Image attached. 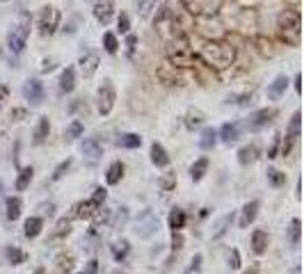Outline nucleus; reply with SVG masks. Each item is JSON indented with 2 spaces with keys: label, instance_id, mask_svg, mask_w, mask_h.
<instances>
[{
  "label": "nucleus",
  "instance_id": "f257e3e1",
  "mask_svg": "<svg viewBox=\"0 0 304 274\" xmlns=\"http://www.w3.org/2000/svg\"><path fill=\"white\" fill-rule=\"evenodd\" d=\"M199 55L206 64L215 66V69H226V66H231L236 60L234 46L224 44V41H206V44L201 46Z\"/></svg>",
  "mask_w": 304,
  "mask_h": 274
},
{
  "label": "nucleus",
  "instance_id": "f03ea898",
  "mask_svg": "<svg viewBox=\"0 0 304 274\" xmlns=\"http://www.w3.org/2000/svg\"><path fill=\"white\" fill-rule=\"evenodd\" d=\"M165 44H167L165 53H167V60H170L172 66H192L195 64V53H192L190 41L183 32L176 35V37H172V39L165 41Z\"/></svg>",
  "mask_w": 304,
  "mask_h": 274
},
{
  "label": "nucleus",
  "instance_id": "7ed1b4c3",
  "mask_svg": "<svg viewBox=\"0 0 304 274\" xmlns=\"http://www.w3.org/2000/svg\"><path fill=\"white\" fill-rule=\"evenodd\" d=\"M277 28H279L281 37H284L288 44H299V28H302V21H299V14L293 10H286L279 14L277 19Z\"/></svg>",
  "mask_w": 304,
  "mask_h": 274
},
{
  "label": "nucleus",
  "instance_id": "20e7f679",
  "mask_svg": "<svg viewBox=\"0 0 304 274\" xmlns=\"http://www.w3.org/2000/svg\"><path fill=\"white\" fill-rule=\"evenodd\" d=\"M154 28H156V32H158L165 41H170L172 37L181 35L179 21L174 19V14H172L167 7H160V10H158V14H156V19H154Z\"/></svg>",
  "mask_w": 304,
  "mask_h": 274
},
{
  "label": "nucleus",
  "instance_id": "39448f33",
  "mask_svg": "<svg viewBox=\"0 0 304 274\" xmlns=\"http://www.w3.org/2000/svg\"><path fill=\"white\" fill-rule=\"evenodd\" d=\"M28 35H30V16L23 14L19 21V25L16 28H12L10 37H7V44H10V50L14 55L23 53L25 48V41H28Z\"/></svg>",
  "mask_w": 304,
  "mask_h": 274
},
{
  "label": "nucleus",
  "instance_id": "423d86ee",
  "mask_svg": "<svg viewBox=\"0 0 304 274\" xmlns=\"http://www.w3.org/2000/svg\"><path fill=\"white\" fill-rule=\"evenodd\" d=\"M158 229H160V222H158V217L154 215V210H144V213L140 215V219L135 222L133 231H135L137 238H151Z\"/></svg>",
  "mask_w": 304,
  "mask_h": 274
},
{
  "label": "nucleus",
  "instance_id": "0eeeda50",
  "mask_svg": "<svg viewBox=\"0 0 304 274\" xmlns=\"http://www.w3.org/2000/svg\"><path fill=\"white\" fill-rule=\"evenodd\" d=\"M115 99H117L115 87H112V82H110V80H105L103 85L99 87V94H96L101 115H110V112H112V108H115Z\"/></svg>",
  "mask_w": 304,
  "mask_h": 274
},
{
  "label": "nucleus",
  "instance_id": "6e6552de",
  "mask_svg": "<svg viewBox=\"0 0 304 274\" xmlns=\"http://www.w3.org/2000/svg\"><path fill=\"white\" fill-rule=\"evenodd\" d=\"M60 25V12L55 7H44L39 12V30L41 35H53L55 28Z\"/></svg>",
  "mask_w": 304,
  "mask_h": 274
},
{
  "label": "nucleus",
  "instance_id": "1a4fd4ad",
  "mask_svg": "<svg viewBox=\"0 0 304 274\" xmlns=\"http://www.w3.org/2000/svg\"><path fill=\"white\" fill-rule=\"evenodd\" d=\"M274 117H277V108L256 110L254 115H250V119H247V128H250V130H259V128H263V126H268Z\"/></svg>",
  "mask_w": 304,
  "mask_h": 274
},
{
  "label": "nucleus",
  "instance_id": "9d476101",
  "mask_svg": "<svg viewBox=\"0 0 304 274\" xmlns=\"http://www.w3.org/2000/svg\"><path fill=\"white\" fill-rule=\"evenodd\" d=\"M23 96L28 101H30L32 105H41V101H44V85H41L37 78H30L25 80L23 85Z\"/></svg>",
  "mask_w": 304,
  "mask_h": 274
},
{
  "label": "nucleus",
  "instance_id": "9b49d317",
  "mask_svg": "<svg viewBox=\"0 0 304 274\" xmlns=\"http://www.w3.org/2000/svg\"><path fill=\"white\" fill-rule=\"evenodd\" d=\"M80 71H83V75L85 78H92V75L96 73V69H99V53L96 50H85V55L80 57Z\"/></svg>",
  "mask_w": 304,
  "mask_h": 274
},
{
  "label": "nucleus",
  "instance_id": "f8f14e48",
  "mask_svg": "<svg viewBox=\"0 0 304 274\" xmlns=\"http://www.w3.org/2000/svg\"><path fill=\"white\" fill-rule=\"evenodd\" d=\"M83 153H85V158L94 164V162H99V158L103 155V146H101V142L96 140V137H90V140L83 142Z\"/></svg>",
  "mask_w": 304,
  "mask_h": 274
},
{
  "label": "nucleus",
  "instance_id": "ddd939ff",
  "mask_svg": "<svg viewBox=\"0 0 304 274\" xmlns=\"http://www.w3.org/2000/svg\"><path fill=\"white\" fill-rule=\"evenodd\" d=\"M94 16H96V19H99L103 25H108L110 21H112V16H115V7H112V0H101V3H96Z\"/></svg>",
  "mask_w": 304,
  "mask_h": 274
},
{
  "label": "nucleus",
  "instance_id": "4468645a",
  "mask_svg": "<svg viewBox=\"0 0 304 274\" xmlns=\"http://www.w3.org/2000/svg\"><path fill=\"white\" fill-rule=\"evenodd\" d=\"M256 213H259V201H250V204H245L243 215H240V229H247V226L256 219Z\"/></svg>",
  "mask_w": 304,
  "mask_h": 274
},
{
  "label": "nucleus",
  "instance_id": "2eb2a0df",
  "mask_svg": "<svg viewBox=\"0 0 304 274\" xmlns=\"http://www.w3.org/2000/svg\"><path fill=\"white\" fill-rule=\"evenodd\" d=\"M73 87H75V71L73 66H66L60 75V92L62 94H69V92H73Z\"/></svg>",
  "mask_w": 304,
  "mask_h": 274
},
{
  "label": "nucleus",
  "instance_id": "dca6fc26",
  "mask_svg": "<svg viewBox=\"0 0 304 274\" xmlns=\"http://www.w3.org/2000/svg\"><path fill=\"white\" fill-rule=\"evenodd\" d=\"M151 162H154L156 167H167V164H170V155H167V151H165L163 144H158V142L151 144Z\"/></svg>",
  "mask_w": 304,
  "mask_h": 274
},
{
  "label": "nucleus",
  "instance_id": "f3484780",
  "mask_svg": "<svg viewBox=\"0 0 304 274\" xmlns=\"http://www.w3.org/2000/svg\"><path fill=\"white\" fill-rule=\"evenodd\" d=\"M268 242H270V238H268V233L265 231H261V229H256L254 233H252V247H254V254H265V249H268Z\"/></svg>",
  "mask_w": 304,
  "mask_h": 274
},
{
  "label": "nucleus",
  "instance_id": "a211bd4d",
  "mask_svg": "<svg viewBox=\"0 0 304 274\" xmlns=\"http://www.w3.org/2000/svg\"><path fill=\"white\" fill-rule=\"evenodd\" d=\"M124 162L121 160H115V162L108 167V176H105V180H108V185H117L121 178H124Z\"/></svg>",
  "mask_w": 304,
  "mask_h": 274
},
{
  "label": "nucleus",
  "instance_id": "6ab92c4d",
  "mask_svg": "<svg viewBox=\"0 0 304 274\" xmlns=\"http://www.w3.org/2000/svg\"><path fill=\"white\" fill-rule=\"evenodd\" d=\"M219 137H222V142L224 144H231V142H236L240 137V124H224L222 126V130H219Z\"/></svg>",
  "mask_w": 304,
  "mask_h": 274
},
{
  "label": "nucleus",
  "instance_id": "aec40b11",
  "mask_svg": "<svg viewBox=\"0 0 304 274\" xmlns=\"http://www.w3.org/2000/svg\"><path fill=\"white\" fill-rule=\"evenodd\" d=\"M23 233L25 238H37V235L41 233V229H44V222H41V217H28L25 219V226H23Z\"/></svg>",
  "mask_w": 304,
  "mask_h": 274
},
{
  "label": "nucleus",
  "instance_id": "412c9836",
  "mask_svg": "<svg viewBox=\"0 0 304 274\" xmlns=\"http://www.w3.org/2000/svg\"><path fill=\"white\" fill-rule=\"evenodd\" d=\"M48 133H50V121H48V117H41L35 128V144H44Z\"/></svg>",
  "mask_w": 304,
  "mask_h": 274
},
{
  "label": "nucleus",
  "instance_id": "4be33fe9",
  "mask_svg": "<svg viewBox=\"0 0 304 274\" xmlns=\"http://www.w3.org/2000/svg\"><path fill=\"white\" fill-rule=\"evenodd\" d=\"M130 251V244L128 240H117L115 244H112V258L117 260V263H121V260H126V256H128Z\"/></svg>",
  "mask_w": 304,
  "mask_h": 274
},
{
  "label": "nucleus",
  "instance_id": "5701e85b",
  "mask_svg": "<svg viewBox=\"0 0 304 274\" xmlns=\"http://www.w3.org/2000/svg\"><path fill=\"white\" fill-rule=\"evenodd\" d=\"M256 153H259V149H256L254 144H250V146H243V149L238 151V162L247 167V164H252V162H254V160H256Z\"/></svg>",
  "mask_w": 304,
  "mask_h": 274
},
{
  "label": "nucleus",
  "instance_id": "b1692460",
  "mask_svg": "<svg viewBox=\"0 0 304 274\" xmlns=\"http://www.w3.org/2000/svg\"><path fill=\"white\" fill-rule=\"evenodd\" d=\"M21 208H23V204H21L19 197H10V199H7V219H10V222H16V219L21 217Z\"/></svg>",
  "mask_w": 304,
  "mask_h": 274
},
{
  "label": "nucleus",
  "instance_id": "393cba45",
  "mask_svg": "<svg viewBox=\"0 0 304 274\" xmlns=\"http://www.w3.org/2000/svg\"><path fill=\"white\" fill-rule=\"evenodd\" d=\"M183 226H185V213L181 208H174L170 213V229L174 231V233H179Z\"/></svg>",
  "mask_w": 304,
  "mask_h": 274
},
{
  "label": "nucleus",
  "instance_id": "a878e982",
  "mask_svg": "<svg viewBox=\"0 0 304 274\" xmlns=\"http://www.w3.org/2000/svg\"><path fill=\"white\" fill-rule=\"evenodd\" d=\"M286 85H288V78H286V75H279V78H277L272 85H270L268 96H270V99H279V96L286 92Z\"/></svg>",
  "mask_w": 304,
  "mask_h": 274
},
{
  "label": "nucleus",
  "instance_id": "bb28decb",
  "mask_svg": "<svg viewBox=\"0 0 304 274\" xmlns=\"http://www.w3.org/2000/svg\"><path fill=\"white\" fill-rule=\"evenodd\" d=\"M32 174H35L32 167H23V169L19 171V178H16V190H19V192L28 190V185H30V180H32Z\"/></svg>",
  "mask_w": 304,
  "mask_h": 274
},
{
  "label": "nucleus",
  "instance_id": "cd10ccee",
  "mask_svg": "<svg viewBox=\"0 0 304 274\" xmlns=\"http://www.w3.org/2000/svg\"><path fill=\"white\" fill-rule=\"evenodd\" d=\"M204 121H206V115L201 112V110H190L188 117H185V126H188L190 130H192V128H199Z\"/></svg>",
  "mask_w": 304,
  "mask_h": 274
},
{
  "label": "nucleus",
  "instance_id": "c85d7f7f",
  "mask_svg": "<svg viewBox=\"0 0 304 274\" xmlns=\"http://www.w3.org/2000/svg\"><path fill=\"white\" fill-rule=\"evenodd\" d=\"M206 169H208V160L206 158H199L192 167H190V176H192V180H201L206 174Z\"/></svg>",
  "mask_w": 304,
  "mask_h": 274
},
{
  "label": "nucleus",
  "instance_id": "c756f323",
  "mask_svg": "<svg viewBox=\"0 0 304 274\" xmlns=\"http://www.w3.org/2000/svg\"><path fill=\"white\" fill-rule=\"evenodd\" d=\"M215 142H217V133H215V128H206L204 133H201L199 146H201V149H213Z\"/></svg>",
  "mask_w": 304,
  "mask_h": 274
},
{
  "label": "nucleus",
  "instance_id": "7c9ffc66",
  "mask_svg": "<svg viewBox=\"0 0 304 274\" xmlns=\"http://www.w3.org/2000/svg\"><path fill=\"white\" fill-rule=\"evenodd\" d=\"M99 208H101V206H96L94 201L90 199V201H85V204H78V206H75V210H78V213H75V215H78V217H83V219H85V217H92V215H94Z\"/></svg>",
  "mask_w": 304,
  "mask_h": 274
},
{
  "label": "nucleus",
  "instance_id": "2f4dec72",
  "mask_svg": "<svg viewBox=\"0 0 304 274\" xmlns=\"http://www.w3.org/2000/svg\"><path fill=\"white\" fill-rule=\"evenodd\" d=\"M140 144H142V137L140 135H135V133L121 135V140H119V146H124V149H137Z\"/></svg>",
  "mask_w": 304,
  "mask_h": 274
},
{
  "label": "nucleus",
  "instance_id": "473e14b6",
  "mask_svg": "<svg viewBox=\"0 0 304 274\" xmlns=\"http://www.w3.org/2000/svg\"><path fill=\"white\" fill-rule=\"evenodd\" d=\"M69 231H71V222L69 219H60L57 222V226H55V231L50 233V240H57V238H64V235H69Z\"/></svg>",
  "mask_w": 304,
  "mask_h": 274
},
{
  "label": "nucleus",
  "instance_id": "72a5a7b5",
  "mask_svg": "<svg viewBox=\"0 0 304 274\" xmlns=\"http://www.w3.org/2000/svg\"><path fill=\"white\" fill-rule=\"evenodd\" d=\"M85 133V126L80 124V121H71L69 126H66V140H78L80 135Z\"/></svg>",
  "mask_w": 304,
  "mask_h": 274
},
{
  "label": "nucleus",
  "instance_id": "f704fd0d",
  "mask_svg": "<svg viewBox=\"0 0 304 274\" xmlns=\"http://www.w3.org/2000/svg\"><path fill=\"white\" fill-rule=\"evenodd\" d=\"M156 3H158V0H137V12H140L142 19H149L151 12H154V7H156Z\"/></svg>",
  "mask_w": 304,
  "mask_h": 274
},
{
  "label": "nucleus",
  "instance_id": "c9c22d12",
  "mask_svg": "<svg viewBox=\"0 0 304 274\" xmlns=\"http://www.w3.org/2000/svg\"><path fill=\"white\" fill-rule=\"evenodd\" d=\"M7 260H10L12 265H21L25 260V254L19 249V247H14V244H12V247H7Z\"/></svg>",
  "mask_w": 304,
  "mask_h": 274
},
{
  "label": "nucleus",
  "instance_id": "e433bc0d",
  "mask_svg": "<svg viewBox=\"0 0 304 274\" xmlns=\"http://www.w3.org/2000/svg\"><path fill=\"white\" fill-rule=\"evenodd\" d=\"M231 222H234V215H224V217L217 222V226H215V233H213V238H219V235H224L226 233V229L231 226Z\"/></svg>",
  "mask_w": 304,
  "mask_h": 274
},
{
  "label": "nucleus",
  "instance_id": "4c0bfd02",
  "mask_svg": "<svg viewBox=\"0 0 304 274\" xmlns=\"http://www.w3.org/2000/svg\"><path fill=\"white\" fill-rule=\"evenodd\" d=\"M57 274H71V269H73V256H60L57 258Z\"/></svg>",
  "mask_w": 304,
  "mask_h": 274
},
{
  "label": "nucleus",
  "instance_id": "58836bf2",
  "mask_svg": "<svg viewBox=\"0 0 304 274\" xmlns=\"http://www.w3.org/2000/svg\"><path fill=\"white\" fill-rule=\"evenodd\" d=\"M103 46H105V50H108L110 55H115L117 48H119V41H117V37L112 35V32H105V35H103Z\"/></svg>",
  "mask_w": 304,
  "mask_h": 274
},
{
  "label": "nucleus",
  "instance_id": "ea45409f",
  "mask_svg": "<svg viewBox=\"0 0 304 274\" xmlns=\"http://www.w3.org/2000/svg\"><path fill=\"white\" fill-rule=\"evenodd\" d=\"M268 180H270V185H274V188H281V185L286 183V174H281L279 169H268Z\"/></svg>",
  "mask_w": 304,
  "mask_h": 274
},
{
  "label": "nucleus",
  "instance_id": "a19ab883",
  "mask_svg": "<svg viewBox=\"0 0 304 274\" xmlns=\"http://www.w3.org/2000/svg\"><path fill=\"white\" fill-rule=\"evenodd\" d=\"M71 162H73V160H71V158H66L64 162H60V164H57V167H55V171H53V176H50V180H60L62 176H64L66 171H69Z\"/></svg>",
  "mask_w": 304,
  "mask_h": 274
},
{
  "label": "nucleus",
  "instance_id": "79ce46f5",
  "mask_svg": "<svg viewBox=\"0 0 304 274\" xmlns=\"http://www.w3.org/2000/svg\"><path fill=\"white\" fill-rule=\"evenodd\" d=\"M158 185L165 190V192H170V190H174V185H176V174H172V171H170V174H165L163 178L158 180Z\"/></svg>",
  "mask_w": 304,
  "mask_h": 274
},
{
  "label": "nucleus",
  "instance_id": "37998d69",
  "mask_svg": "<svg viewBox=\"0 0 304 274\" xmlns=\"http://www.w3.org/2000/svg\"><path fill=\"white\" fill-rule=\"evenodd\" d=\"M299 119H302V117H299V112H295L293 119H290V128H288V137H290V140H297V137H299Z\"/></svg>",
  "mask_w": 304,
  "mask_h": 274
},
{
  "label": "nucleus",
  "instance_id": "c03bdc74",
  "mask_svg": "<svg viewBox=\"0 0 304 274\" xmlns=\"http://www.w3.org/2000/svg\"><path fill=\"white\" fill-rule=\"evenodd\" d=\"M290 244H293V247L299 244V219L297 217L290 222Z\"/></svg>",
  "mask_w": 304,
  "mask_h": 274
},
{
  "label": "nucleus",
  "instance_id": "a18cd8bd",
  "mask_svg": "<svg viewBox=\"0 0 304 274\" xmlns=\"http://www.w3.org/2000/svg\"><path fill=\"white\" fill-rule=\"evenodd\" d=\"M126 222H128V208H121L119 213H117V217H115V229H121Z\"/></svg>",
  "mask_w": 304,
  "mask_h": 274
},
{
  "label": "nucleus",
  "instance_id": "49530a36",
  "mask_svg": "<svg viewBox=\"0 0 304 274\" xmlns=\"http://www.w3.org/2000/svg\"><path fill=\"white\" fill-rule=\"evenodd\" d=\"M105 197H108V192H105L103 188H96L94 195H92V201H94L96 206H103L105 204Z\"/></svg>",
  "mask_w": 304,
  "mask_h": 274
},
{
  "label": "nucleus",
  "instance_id": "de8ad7c7",
  "mask_svg": "<svg viewBox=\"0 0 304 274\" xmlns=\"http://www.w3.org/2000/svg\"><path fill=\"white\" fill-rule=\"evenodd\" d=\"M119 32L121 35H128V30H130V19H128V14H119Z\"/></svg>",
  "mask_w": 304,
  "mask_h": 274
},
{
  "label": "nucleus",
  "instance_id": "09e8293b",
  "mask_svg": "<svg viewBox=\"0 0 304 274\" xmlns=\"http://www.w3.org/2000/svg\"><path fill=\"white\" fill-rule=\"evenodd\" d=\"M229 265H231V267H234V269H238L240 267V254H238V251H231V256H229Z\"/></svg>",
  "mask_w": 304,
  "mask_h": 274
},
{
  "label": "nucleus",
  "instance_id": "8fccbe9b",
  "mask_svg": "<svg viewBox=\"0 0 304 274\" xmlns=\"http://www.w3.org/2000/svg\"><path fill=\"white\" fill-rule=\"evenodd\" d=\"M135 44H137V37H135V35H128V39H126V48H128V55L135 53Z\"/></svg>",
  "mask_w": 304,
  "mask_h": 274
},
{
  "label": "nucleus",
  "instance_id": "3c124183",
  "mask_svg": "<svg viewBox=\"0 0 304 274\" xmlns=\"http://www.w3.org/2000/svg\"><path fill=\"white\" fill-rule=\"evenodd\" d=\"M277 149H279V135L274 137L272 146H270V151H268V158H277Z\"/></svg>",
  "mask_w": 304,
  "mask_h": 274
},
{
  "label": "nucleus",
  "instance_id": "603ef678",
  "mask_svg": "<svg viewBox=\"0 0 304 274\" xmlns=\"http://www.w3.org/2000/svg\"><path fill=\"white\" fill-rule=\"evenodd\" d=\"M39 210H41L44 215H48V217H50V215L55 213V204H41V206H39Z\"/></svg>",
  "mask_w": 304,
  "mask_h": 274
},
{
  "label": "nucleus",
  "instance_id": "864d4df0",
  "mask_svg": "<svg viewBox=\"0 0 304 274\" xmlns=\"http://www.w3.org/2000/svg\"><path fill=\"white\" fill-rule=\"evenodd\" d=\"M290 149H293V140H290L288 135H286V142H284V146H281V151H284V155H288V153H290Z\"/></svg>",
  "mask_w": 304,
  "mask_h": 274
},
{
  "label": "nucleus",
  "instance_id": "5fc2aeb1",
  "mask_svg": "<svg viewBox=\"0 0 304 274\" xmlns=\"http://www.w3.org/2000/svg\"><path fill=\"white\" fill-rule=\"evenodd\" d=\"M190 269H195V272H197V269H201V254H197L195 258H192V265H190Z\"/></svg>",
  "mask_w": 304,
  "mask_h": 274
},
{
  "label": "nucleus",
  "instance_id": "6e6d98bb",
  "mask_svg": "<svg viewBox=\"0 0 304 274\" xmlns=\"http://www.w3.org/2000/svg\"><path fill=\"white\" fill-rule=\"evenodd\" d=\"M25 115H28V112H25V110H12V117H14V121H21V119H23V117Z\"/></svg>",
  "mask_w": 304,
  "mask_h": 274
},
{
  "label": "nucleus",
  "instance_id": "4d7b16f0",
  "mask_svg": "<svg viewBox=\"0 0 304 274\" xmlns=\"http://www.w3.org/2000/svg\"><path fill=\"white\" fill-rule=\"evenodd\" d=\"M99 272V260H90V265H87V274H96Z\"/></svg>",
  "mask_w": 304,
  "mask_h": 274
},
{
  "label": "nucleus",
  "instance_id": "13d9d810",
  "mask_svg": "<svg viewBox=\"0 0 304 274\" xmlns=\"http://www.w3.org/2000/svg\"><path fill=\"white\" fill-rule=\"evenodd\" d=\"M7 94H10V92H7V87H5V85H0V110H3V103H5Z\"/></svg>",
  "mask_w": 304,
  "mask_h": 274
},
{
  "label": "nucleus",
  "instance_id": "bf43d9fd",
  "mask_svg": "<svg viewBox=\"0 0 304 274\" xmlns=\"http://www.w3.org/2000/svg\"><path fill=\"white\" fill-rule=\"evenodd\" d=\"M55 69V62L53 60H44V66H41V71H53Z\"/></svg>",
  "mask_w": 304,
  "mask_h": 274
},
{
  "label": "nucleus",
  "instance_id": "052dcab7",
  "mask_svg": "<svg viewBox=\"0 0 304 274\" xmlns=\"http://www.w3.org/2000/svg\"><path fill=\"white\" fill-rule=\"evenodd\" d=\"M172 244H174V251H179V249H181V244H183L181 235H176V233H174V242H172Z\"/></svg>",
  "mask_w": 304,
  "mask_h": 274
},
{
  "label": "nucleus",
  "instance_id": "680f3d73",
  "mask_svg": "<svg viewBox=\"0 0 304 274\" xmlns=\"http://www.w3.org/2000/svg\"><path fill=\"white\" fill-rule=\"evenodd\" d=\"M299 80H302V78H299V75H295V92H299Z\"/></svg>",
  "mask_w": 304,
  "mask_h": 274
},
{
  "label": "nucleus",
  "instance_id": "e2e57ef3",
  "mask_svg": "<svg viewBox=\"0 0 304 274\" xmlns=\"http://www.w3.org/2000/svg\"><path fill=\"white\" fill-rule=\"evenodd\" d=\"M245 274H259V269H256V267H252V269H247V272H245Z\"/></svg>",
  "mask_w": 304,
  "mask_h": 274
},
{
  "label": "nucleus",
  "instance_id": "0e129e2a",
  "mask_svg": "<svg viewBox=\"0 0 304 274\" xmlns=\"http://www.w3.org/2000/svg\"><path fill=\"white\" fill-rule=\"evenodd\" d=\"M0 192H3V185H0Z\"/></svg>",
  "mask_w": 304,
  "mask_h": 274
},
{
  "label": "nucleus",
  "instance_id": "69168bd1",
  "mask_svg": "<svg viewBox=\"0 0 304 274\" xmlns=\"http://www.w3.org/2000/svg\"><path fill=\"white\" fill-rule=\"evenodd\" d=\"M37 274H41V269H39V272H37Z\"/></svg>",
  "mask_w": 304,
  "mask_h": 274
},
{
  "label": "nucleus",
  "instance_id": "338daca9",
  "mask_svg": "<svg viewBox=\"0 0 304 274\" xmlns=\"http://www.w3.org/2000/svg\"><path fill=\"white\" fill-rule=\"evenodd\" d=\"M115 274H119V272H115Z\"/></svg>",
  "mask_w": 304,
  "mask_h": 274
}]
</instances>
